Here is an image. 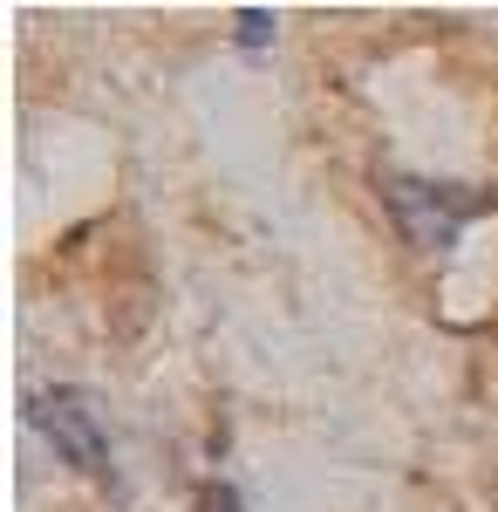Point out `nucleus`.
<instances>
[{"mask_svg": "<svg viewBox=\"0 0 498 512\" xmlns=\"http://www.w3.org/2000/svg\"><path fill=\"white\" fill-rule=\"evenodd\" d=\"M383 205L396 212V226H403V239H410L417 253H451L471 219L498 212V192H478V185H437V178H403V171H389L383 178Z\"/></svg>", "mask_w": 498, "mask_h": 512, "instance_id": "obj_1", "label": "nucleus"}, {"mask_svg": "<svg viewBox=\"0 0 498 512\" xmlns=\"http://www.w3.org/2000/svg\"><path fill=\"white\" fill-rule=\"evenodd\" d=\"M28 424L62 451V465H76L96 485H116V444H110V417H103L96 390L55 383V390L28 396Z\"/></svg>", "mask_w": 498, "mask_h": 512, "instance_id": "obj_2", "label": "nucleus"}, {"mask_svg": "<svg viewBox=\"0 0 498 512\" xmlns=\"http://www.w3.org/2000/svg\"><path fill=\"white\" fill-rule=\"evenodd\" d=\"M273 35H280V21L267 7H239V48H273Z\"/></svg>", "mask_w": 498, "mask_h": 512, "instance_id": "obj_3", "label": "nucleus"}]
</instances>
